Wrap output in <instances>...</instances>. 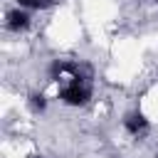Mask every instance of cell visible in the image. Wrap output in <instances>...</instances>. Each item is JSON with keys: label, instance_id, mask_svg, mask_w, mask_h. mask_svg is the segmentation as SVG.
Instances as JSON below:
<instances>
[{"label": "cell", "instance_id": "277c9868", "mask_svg": "<svg viewBox=\"0 0 158 158\" xmlns=\"http://www.w3.org/2000/svg\"><path fill=\"white\" fill-rule=\"evenodd\" d=\"M17 5L27 10H44V7H52L54 2L52 0H17Z\"/></svg>", "mask_w": 158, "mask_h": 158}, {"label": "cell", "instance_id": "7a4b0ae2", "mask_svg": "<svg viewBox=\"0 0 158 158\" xmlns=\"http://www.w3.org/2000/svg\"><path fill=\"white\" fill-rule=\"evenodd\" d=\"M123 126H126V131H128V133L138 136V133H143V131L148 128V118H146L141 111H131V114L123 118Z\"/></svg>", "mask_w": 158, "mask_h": 158}, {"label": "cell", "instance_id": "3957f363", "mask_svg": "<svg viewBox=\"0 0 158 158\" xmlns=\"http://www.w3.org/2000/svg\"><path fill=\"white\" fill-rule=\"evenodd\" d=\"M27 25H30V15H27L25 10H12V12L7 15V27H10L12 32L25 30Z\"/></svg>", "mask_w": 158, "mask_h": 158}, {"label": "cell", "instance_id": "5b68a950", "mask_svg": "<svg viewBox=\"0 0 158 158\" xmlns=\"http://www.w3.org/2000/svg\"><path fill=\"white\" fill-rule=\"evenodd\" d=\"M30 106H32L35 111H42V109L47 106V101H44V96H42V94H35V96L30 99Z\"/></svg>", "mask_w": 158, "mask_h": 158}, {"label": "cell", "instance_id": "6da1fadb", "mask_svg": "<svg viewBox=\"0 0 158 158\" xmlns=\"http://www.w3.org/2000/svg\"><path fill=\"white\" fill-rule=\"evenodd\" d=\"M59 99H62L67 106H84V104L91 99V89L84 84V79L79 77L77 69L72 72V81L59 89Z\"/></svg>", "mask_w": 158, "mask_h": 158}]
</instances>
